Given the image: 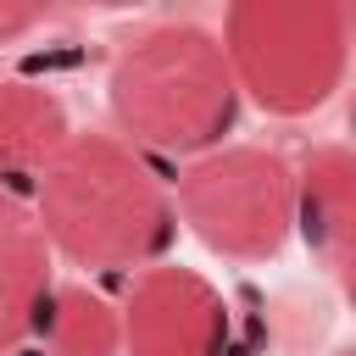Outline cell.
<instances>
[{"label":"cell","mask_w":356,"mask_h":356,"mask_svg":"<svg viewBox=\"0 0 356 356\" xmlns=\"http://www.w3.org/2000/svg\"><path fill=\"white\" fill-rule=\"evenodd\" d=\"M172 211L211 256L267 261L295 234V167L267 145H217L184 161Z\"/></svg>","instance_id":"277c9868"},{"label":"cell","mask_w":356,"mask_h":356,"mask_svg":"<svg viewBox=\"0 0 356 356\" xmlns=\"http://www.w3.org/2000/svg\"><path fill=\"white\" fill-rule=\"evenodd\" d=\"M328 356H350V350H328Z\"/></svg>","instance_id":"8fae6325"},{"label":"cell","mask_w":356,"mask_h":356,"mask_svg":"<svg viewBox=\"0 0 356 356\" xmlns=\"http://www.w3.org/2000/svg\"><path fill=\"white\" fill-rule=\"evenodd\" d=\"M28 206L50 256L89 273H145L178 239L172 184L117 134H72L33 178Z\"/></svg>","instance_id":"6da1fadb"},{"label":"cell","mask_w":356,"mask_h":356,"mask_svg":"<svg viewBox=\"0 0 356 356\" xmlns=\"http://www.w3.org/2000/svg\"><path fill=\"white\" fill-rule=\"evenodd\" d=\"M295 228L312 245L317 267L350 289L356 267V161L345 145H317L295 167Z\"/></svg>","instance_id":"8992f818"},{"label":"cell","mask_w":356,"mask_h":356,"mask_svg":"<svg viewBox=\"0 0 356 356\" xmlns=\"http://www.w3.org/2000/svg\"><path fill=\"white\" fill-rule=\"evenodd\" d=\"M50 17V6H22V0H0V44L22 39L28 28H39Z\"/></svg>","instance_id":"30bf717a"},{"label":"cell","mask_w":356,"mask_h":356,"mask_svg":"<svg viewBox=\"0 0 356 356\" xmlns=\"http://www.w3.org/2000/svg\"><path fill=\"white\" fill-rule=\"evenodd\" d=\"M234 89L273 117L317 111L350 67V11L334 0H250L217 33Z\"/></svg>","instance_id":"3957f363"},{"label":"cell","mask_w":356,"mask_h":356,"mask_svg":"<svg viewBox=\"0 0 356 356\" xmlns=\"http://www.w3.org/2000/svg\"><path fill=\"white\" fill-rule=\"evenodd\" d=\"M67 139H72L67 106L44 83L0 78V184L17 189V178H39Z\"/></svg>","instance_id":"ba28073f"},{"label":"cell","mask_w":356,"mask_h":356,"mask_svg":"<svg viewBox=\"0 0 356 356\" xmlns=\"http://www.w3.org/2000/svg\"><path fill=\"white\" fill-rule=\"evenodd\" d=\"M39 339L50 345V356H117L122 350V323L117 306L95 289H56L44 317H39Z\"/></svg>","instance_id":"9c48e42d"},{"label":"cell","mask_w":356,"mask_h":356,"mask_svg":"<svg viewBox=\"0 0 356 356\" xmlns=\"http://www.w3.org/2000/svg\"><path fill=\"white\" fill-rule=\"evenodd\" d=\"M117 323L128 356H228L234 339V312L222 289L178 261L145 267L117 306Z\"/></svg>","instance_id":"5b68a950"},{"label":"cell","mask_w":356,"mask_h":356,"mask_svg":"<svg viewBox=\"0 0 356 356\" xmlns=\"http://www.w3.org/2000/svg\"><path fill=\"white\" fill-rule=\"evenodd\" d=\"M50 295H56V273L39 217L11 184H0V356L39 334Z\"/></svg>","instance_id":"52a82bcc"},{"label":"cell","mask_w":356,"mask_h":356,"mask_svg":"<svg viewBox=\"0 0 356 356\" xmlns=\"http://www.w3.org/2000/svg\"><path fill=\"white\" fill-rule=\"evenodd\" d=\"M106 100L117 117V139L134 150H167V156H206L228 145L239 117V89L228 72V56L211 28L200 22H156L122 39Z\"/></svg>","instance_id":"7a4b0ae2"}]
</instances>
